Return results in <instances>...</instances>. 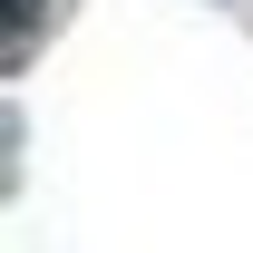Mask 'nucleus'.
Here are the masks:
<instances>
[{
  "instance_id": "nucleus-1",
  "label": "nucleus",
  "mask_w": 253,
  "mask_h": 253,
  "mask_svg": "<svg viewBox=\"0 0 253 253\" xmlns=\"http://www.w3.org/2000/svg\"><path fill=\"white\" fill-rule=\"evenodd\" d=\"M59 10H68V0H10V68L39 49V20H59Z\"/></svg>"
}]
</instances>
